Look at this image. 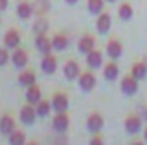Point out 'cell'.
Here are the masks:
<instances>
[{
  "mask_svg": "<svg viewBox=\"0 0 147 145\" xmlns=\"http://www.w3.org/2000/svg\"><path fill=\"white\" fill-rule=\"evenodd\" d=\"M12 63L16 65V67H26L28 65V53L24 51V50H16L14 53H12Z\"/></svg>",
  "mask_w": 147,
  "mask_h": 145,
  "instance_id": "obj_17",
  "label": "cell"
},
{
  "mask_svg": "<svg viewBox=\"0 0 147 145\" xmlns=\"http://www.w3.org/2000/svg\"><path fill=\"white\" fill-rule=\"evenodd\" d=\"M36 48L43 53V55H48V53L53 50V44H51V41L45 36L43 33H39L38 38H36Z\"/></svg>",
  "mask_w": 147,
  "mask_h": 145,
  "instance_id": "obj_9",
  "label": "cell"
},
{
  "mask_svg": "<svg viewBox=\"0 0 147 145\" xmlns=\"http://www.w3.org/2000/svg\"><path fill=\"white\" fill-rule=\"evenodd\" d=\"M106 50H108V55H110L113 60L120 58L121 53H123V48H121V43L118 39H110L108 44H106Z\"/></svg>",
  "mask_w": 147,
  "mask_h": 145,
  "instance_id": "obj_8",
  "label": "cell"
},
{
  "mask_svg": "<svg viewBox=\"0 0 147 145\" xmlns=\"http://www.w3.org/2000/svg\"><path fill=\"white\" fill-rule=\"evenodd\" d=\"M140 126H142V121H140L139 116H128V118L125 119V130H127L128 133H132V135L139 133V132H140Z\"/></svg>",
  "mask_w": 147,
  "mask_h": 145,
  "instance_id": "obj_6",
  "label": "cell"
},
{
  "mask_svg": "<svg viewBox=\"0 0 147 145\" xmlns=\"http://www.w3.org/2000/svg\"><path fill=\"white\" fill-rule=\"evenodd\" d=\"M9 142L12 145H22L24 142H26V135L22 133V132H12L10 135H9Z\"/></svg>",
  "mask_w": 147,
  "mask_h": 145,
  "instance_id": "obj_26",
  "label": "cell"
},
{
  "mask_svg": "<svg viewBox=\"0 0 147 145\" xmlns=\"http://www.w3.org/2000/svg\"><path fill=\"white\" fill-rule=\"evenodd\" d=\"M103 125H105L103 116L98 114V113H94V114H91V116L87 118V128H89V132H92V133H98V132L103 128Z\"/></svg>",
  "mask_w": 147,
  "mask_h": 145,
  "instance_id": "obj_5",
  "label": "cell"
},
{
  "mask_svg": "<svg viewBox=\"0 0 147 145\" xmlns=\"http://www.w3.org/2000/svg\"><path fill=\"white\" fill-rule=\"evenodd\" d=\"M51 44H53V50L63 51V50H67V46H69V38L63 36V34H57V36L51 39Z\"/></svg>",
  "mask_w": 147,
  "mask_h": 145,
  "instance_id": "obj_19",
  "label": "cell"
},
{
  "mask_svg": "<svg viewBox=\"0 0 147 145\" xmlns=\"http://www.w3.org/2000/svg\"><path fill=\"white\" fill-rule=\"evenodd\" d=\"M19 84L24 85V87H29L33 84H36V73L33 70H28V72H22L19 75Z\"/></svg>",
  "mask_w": 147,
  "mask_h": 145,
  "instance_id": "obj_20",
  "label": "cell"
},
{
  "mask_svg": "<svg viewBox=\"0 0 147 145\" xmlns=\"http://www.w3.org/2000/svg\"><path fill=\"white\" fill-rule=\"evenodd\" d=\"M63 73H65V77L69 79V80H72L75 77H79V63L77 62H74V60H69L67 63H65V67H63Z\"/></svg>",
  "mask_w": 147,
  "mask_h": 145,
  "instance_id": "obj_16",
  "label": "cell"
},
{
  "mask_svg": "<svg viewBox=\"0 0 147 145\" xmlns=\"http://www.w3.org/2000/svg\"><path fill=\"white\" fill-rule=\"evenodd\" d=\"M51 106H53V109H55L57 113L67 111V108H69V97H67V94L57 92V94L53 96V99H51Z\"/></svg>",
  "mask_w": 147,
  "mask_h": 145,
  "instance_id": "obj_2",
  "label": "cell"
},
{
  "mask_svg": "<svg viewBox=\"0 0 147 145\" xmlns=\"http://www.w3.org/2000/svg\"><path fill=\"white\" fill-rule=\"evenodd\" d=\"M144 137H146V140H147V128H146V132H144Z\"/></svg>",
  "mask_w": 147,
  "mask_h": 145,
  "instance_id": "obj_32",
  "label": "cell"
},
{
  "mask_svg": "<svg viewBox=\"0 0 147 145\" xmlns=\"http://www.w3.org/2000/svg\"><path fill=\"white\" fill-rule=\"evenodd\" d=\"M36 114H38V111L33 108V104L29 103V104H26L24 108L21 109V121H22L24 125H33V123L36 121Z\"/></svg>",
  "mask_w": 147,
  "mask_h": 145,
  "instance_id": "obj_4",
  "label": "cell"
},
{
  "mask_svg": "<svg viewBox=\"0 0 147 145\" xmlns=\"http://www.w3.org/2000/svg\"><path fill=\"white\" fill-rule=\"evenodd\" d=\"M41 68H43L45 73H50V75L55 73L57 72V58L51 56L50 53L45 55V56H43V62H41Z\"/></svg>",
  "mask_w": 147,
  "mask_h": 145,
  "instance_id": "obj_11",
  "label": "cell"
},
{
  "mask_svg": "<svg viewBox=\"0 0 147 145\" xmlns=\"http://www.w3.org/2000/svg\"><path fill=\"white\" fill-rule=\"evenodd\" d=\"M53 108L50 101H39L36 104V111H38V116H46L50 113V109Z\"/></svg>",
  "mask_w": 147,
  "mask_h": 145,
  "instance_id": "obj_27",
  "label": "cell"
},
{
  "mask_svg": "<svg viewBox=\"0 0 147 145\" xmlns=\"http://www.w3.org/2000/svg\"><path fill=\"white\" fill-rule=\"evenodd\" d=\"M19 41H21V34L16 31V29H10L9 33H5L3 36V43L7 48H17L19 46Z\"/></svg>",
  "mask_w": 147,
  "mask_h": 145,
  "instance_id": "obj_14",
  "label": "cell"
},
{
  "mask_svg": "<svg viewBox=\"0 0 147 145\" xmlns=\"http://www.w3.org/2000/svg\"><path fill=\"white\" fill-rule=\"evenodd\" d=\"M65 2H67V3H75L77 0H65Z\"/></svg>",
  "mask_w": 147,
  "mask_h": 145,
  "instance_id": "obj_31",
  "label": "cell"
},
{
  "mask_svg": "<svg viewBox=\"0 0 147 145\" xmlns=\"http://www.w3.org/2000/svg\"><path fill=\"white\" fill-rule=\"evenodd\" d=\"M53 128L57 132H65L69 128V116L63 113H57V116L53 118Z\"/></svg>",
  "mask_w": 147,
  "mask_h": 145,
  "instance_id": "obj_10",
  "label": "cell"
},
{
  "mask_svg": "<svg viewBox=\"0 0 147 145\" xmlns=\"http://www.w3.org/2000/svg\"><path fill=\"white\" fill-rule=\"evenodd\" d=\"M9 62V53L5 48H0V65H5Z\"/></svg>",
  "mask_w": 147,
  "mask_h": 145,
  "instance_id": "obj_28",
  "label": "cell"
},
{
  "mask_svg": "<svg viewBox=\"0 0 147 145\" xmlns=\"http://www.w3.org/2000/svg\"><path fill=\"white\" fill-rule=\"evenodd\" d=\"M146 118H147V109H146Z\"/></svg>",
  "mask_w": 147,
  "mask_h": 145,
  "instance_id": "obj_34",
  "label": "cell"
},
{
  "mask_svg": "<svg viewBox=\"0 0 147 145\" xmlns=\"http://www.w3.org/2000/svg\"><path fill=\"white\" fill-rule=\"evenodd\" d=\"M96 28H98V31H99L101 34L108 33V31H110V28H111V17H110V14L101 12V14H99V17H98V21H96Z\"/></svg>",
  "mask_w": 147,
  "mask_h": 145,
  "instance_id": "obj_7",
  "label": "cell"
},
{
  "mask_svg": "<svg viewBox=\"0 0 147 145\" xmlns=\"http://www.w3.org/2000/svg\"><path fill=\"white\" fill-rule=\"evenodd\" d=\"M94 38L91 36V34H86V36L80 38V41H79V51L80 53H89L91 50H94Z\"/></svg>",
  "mask_w": 147,
  "mask_h": 145,
  "instance_id": "obj_15",
  "label": "cell"
},
{
  "mask_svg": "<svg viewBox=\"0 0 147 145\" xmlns=\"http://www.w3.org/2000/svg\"><path fill=\"white\" fill-rule=\"evenodd\" d=\"M79 85H80V89L86 91V92L92 91V89L96 87V77H94V73L92 72H84L79 77Z\"/></svg>",
  "mask_w": 147,
  "mask_h": 145,
  "instance_id": "obj_3",
  "label": "cell"
},
{
  "mask_svg": "<svg viewBox=\"0 0 147 145\" xmlns=\"http://www.w3.org/2000/svg\"><path fill=\"white\" fill-rule=\"evenodd\" d=\"M9 7V0H0V12Z\"/></svg>",
  "mask_w": 147,
  "mask_h": 145,
  "instance_id": "obj_29",
  "label": "cell"
},
{
  "mask_svg": "<svg viewBox=\"0 0 147 145\" xmlns=\"http://www.w3.org/2000/svg\"><path fill=\"white\" fill-rule=\"evenodd\" d=\"M132 75H134L135 79H139V80L146 79V75H147V65H146V63H142V62L135 63V65H134V68H132Z\"/></svg>",
  "mask_w": 147,
  "mask_h": 145,
  "instance_id": "obj_23",
  "label": "cell"
},
{
  "mask_svg": "<svg viewBox=\"0 0 147 145\" xmlns=\"http://www.w3.org/2000/svg\"><path fill=\"white\" fill-rule=\"evenodd\" d=\"M118 15H120V19H123V21H130L132 15H134L132 5H130V3H121L120 9H118Z\"/></svg>",
  "mask_w": 147,
  "mask_h": 145,
  "instance_id": "obj_22",
  "label": "cell"
},
{
  "mask_svg": "<svg viewBox=\"0 0 147 145\" xmlns=\"http://www.w3.org/2000/svg\"><path fill=\"white\" fill-rule=\"evenodd\" d=\"M106 2H111V3H113V2H115V0H106Z\"/></svg>",
  "mask_w": 147,
  "mask_h": 145,
  "instance_id": "obj_33",
  "label": "cell"
},
{
  "mask_svg": "<svg viewBox=\"0 0 147 145\" xmlns=\"http://www.w3.org/2000/svg\"><path fill=\"white\" fill-rule=\"evenodd\" d=\"M26 101L31 103V104H38L41 101V89L38 87L36 84L29 85L28 91H26Z\"/></svg>",
  "mask_w": 147,
  "mask_h": 145,
  "instance_id": "obj_12",
  "label": "cell"
},
{
  "mask_svg": "<svg viewBox=\"0 0 147 145\" xmlns=\"http://www.w3.org/2000/svg\"><path fill=\"white\" fill-rule=\"evenodd\" d=\"M120 87H121L123 94H127V96H134V94L139 91V79H135L134 75H130V77H125V79L121 80Z\"/></svg>",
  "mask_w": 147,
  "mask_h": 145,
  "instance_id": "obj_1",
  "label": "cell"
},
{
  "mask_svg": "<svg viewBox=\"0 0 147 145\" xmlns=\"http://www.w3.org/2000/svg\"><path fill=\"white\" fill-rule=\"evenodd\" d=\"M87 7L92 14H101L105 9V0H87Z\"/></svg>",
  "mask_w": 147,
  "mask_h": 145,
  "instance_id": "obj_25",
  "label": "cell"
},
{
  "mask_svg": "<svg viewBox=\"0 0 147 145\" xmlns=\"http://www.w3.org/2000/svg\"><path fill=\"white\" fill-rule=\"evenodd\" d=\"M118 73H120V70H118V65L115 62H111V63H108L105 67V77H106V80H115L118 77Z\"/></svg>",
  "mask_w": 147,
  "mask_h": 145,
  "instance_id": "obj_24",
  "label": "cell"
},
{
  "mask_svg": "<svg viewBox=\"0 0 147 145\" xmlns=\"http://www.w3.org/2000/svg\"><path fill=\"white\" fill-rule=\"evenodd\" d=\"M91 144H92V145H96V144H103V138H101V137H94V138L91 140Z\"/></svg>",
  "mask_w": 147,
  "mask_h": 145,
  "instance_id": "obj_30",
  "label": "cell"
},
{
  "mask_svg": "<svg viewBox=\"0 0 147 145\" xmlns=\"http://www.w3.org/2000/svg\"><path fill=\"white\" fill-rule=\"evenodd\" d=\"M14 130H16V123H14V119H12L9 114H5V116L0 119V132H2L3 135H10Z\"/></svg>",
  "mask_w": 147,
  "mask_h": 145,
  "instance_id": "obj_18",
  "label": "cell"
},
{
  "mask_svg": "<svg viewBox=\"0 0 147 145\" xmlns=\"http://www.w3.org/2000/svg\"><path fill=\"white\" fill-rule=\"evenodd\" d=\"M101 63H103V53L98 50H91L87 53V65L91 68H99Z\"/></svg>",
  "mask_w": 147,
  "mask_h": 145,
  "instance_id": "obj_13",
  "label": "cell"
},
{
  "mask_svg": "<svg viewBox=\"0 0 147 145\" xmlns=\"http://www.w3.org/2000/svg\"><path fill=\"white\" fill-rule=\"evenodd\" d=\"M33 5H29L28 2H22V3H19L17 5V15L21 17V19H29L31 15H33Z\"/></svg>",
  "mask_w": 147,
  "mask_h": 145,
  "instance_id": "obj_21",
  "label": "cell"
}]
</instances>
